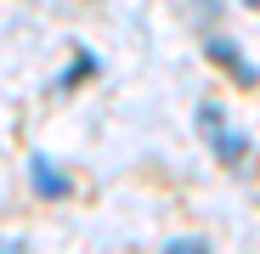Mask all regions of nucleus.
I'll list each match as a JSON object with an SVG mask.
<instances>
[{"label": "nucleus", "mask_w": 260, "mask_h": 254, "mask_svg": "<svg viewBox=\"0 0 260 254\" xmlns=\"http://www.w3.org/2000/svg\"><path fill=\"white\" fill-rule=\"evenodd\" d=\"M198 124H204V141L221 153L226 164H243V153H249V141L238 136V130H226V119H221V107H198Z\"/></svg>", "instance_id": "1"}, {"label": "nucleus", "mask_w": 260, "mask_h": 254, "mask_svg": "<svg viewBox=\"0 0 260 254\" xmlns=\"http://www.w3.org/2000/svg\"><path fill=\"white\" fill-rule=\"evenodd\" d=\"M28 175H34V187L46 192V198H62V192H68V181L57 175V169H51L46 158H34V169H28Z\"/></svg>", "instance_id": "2"}, {"label": "nucleus", "mask_w": 260, "mask_h": 254, "mask_svg": "<svg viewBox=\"0 0 260 254\" xmlns=\"http://www.w3.org/2000/svg\"><path fill=\"white\" fill-rule=\"evenodd\" d=\"M209 51H215V57H226V62H232V74H238L243 85H254V68L243 62V51L232 46V40H209Z\"/></svg>", "instance_id": "3"}]
</instances>
